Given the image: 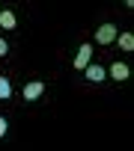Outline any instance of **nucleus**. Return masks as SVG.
Instances as JSON below:
<instances>
[{"instance_id": "nucleus-1", "label": "nucleus", "mask_w": 134, "mask_h": 151, "mask_svg": "<svg viewBox=\"0 0 134 151\" xmlns=\"http://www.w3.org/2000/svg\"><path fill=\"white\" fill-rule=\"evenodd\" d=\"M87 62H92V45H90V42L78 47V53H75V59H72V68L84 71V68H87Z\"/></svg>"}, {"instance_id": "nucleus-2", "label": "nucleus", "mask_w": 134, "mask_h": 151, "mask_svg": "<svg viewBox=\"0 0 134 151\" xmlns=\"http://www.w3.org/2000/svg\"><path fill=\"white\" fill-rule=\"evenodd\" d=\"M107 77L110 80H116V83H122V80H128L131 77V68H128V62H110V68H107Z\"/></svg>"}, {"instance_id": "nucleus-3", "label": "nucleus", "mask_w": 134, "mask_h": 151, "mask_svg": "<svg viewBox=\"0 0 134 151\" xmlns=\"http://www.w3.org/2000/svg\"><path fill=\"white\" fill-rule=\"evenodd\" d=\"M116 24H101L98 30H95V45H113V39H116Z\"/></svg>"}, {"instance_id": "nucleus-4", "label": "nucleus", "mask_w": 134, "mask_h": 151, "mask_svg": "<svg viewBox=\"0 0 134 151\" xmlns=\"http://www.w3.org/2000/svg\"><path fill=\"white\" fill-rule=\"evenodd\" d=\"M84 77H87L90 83H101V80L107 77V68H104V65H98V62H87V68H84Z\"/></svg>"}, {"instance_id": "nucleus-5", "label": "nucleus", "mask_w": 134, "mask_h": 151, "mask_svg": "<svg viewBox=\"0 0 134 151\" xmlns=\"http://www.w3.org/2000/svg\"><path fill=\"white\" fill-rule=\"evenodd\" d=\"M45 89H48V86H45L42 80H30V83L24 86V101H39V98L45 95Z\"/></svg>"}, {"instance_id": "nucleus-6", "label": "nucleus", "mask_w": 134, "mask_h": 151, "mask_svg": "<svg viewBox=\"0 0 134 151\" xmlns=\"http://www.w3.org/2000/svg\"><path fill=\"white\" fill-rule=\"evenodd\" d=\"M0 27L3 30H15L18 27V18H15L12 9H0Z\"/></svg>"}, {"instance_id": "nucleus-7", "label": "nucleus", "mask_w": 134, "mask_h": 151, "mask_svg": "<svg viewBox=\"0 0 134 151\" xmlns=\"http://www.w3.org/2000/svg\"><path fill=\"white\" fill-rule=\"evenodd\" d=\"M113 45H119L122 50H134V33H116Z\"/></svg>"}, {"instance_id": "nucleus-8", "label": "nucleus", "mask_w": 134, "mask_h": 151, "mask_svg": "<svg viewBox=\"0 0 134 151\" xmlns=\"http://www.w3.org/2000/svg\"><path fill=\"white\" fill-rule=\"evenodd\" d=\"M9 98H12V83H9V77L0 74V101H9Z\"/></svg>"}, {"instance_id": "nucleus-9", "label": "nucleus", "mask_w": 134, "mask_h": 151, "mask_svg": "<svg viewBox=\"0 0 134 151\" xmlns=\"http://www.w3.org/2000/svg\"><path fill=\"white\" fill-rule=\"evenodd\" d=\"M6 133H9V119H6V116H0V139H3Z\"/></svg>"}, {"instance_id": "nucleus-10", "label": "nucleus", "mask_w": 134, "mask_h": 151, "mask_svg": "<svg viewBox=\"0 0 134 151\" xmlns=\"http://www.w3.org/2000/svg\"><path fill=\"white\" fill-rule=\"evenodd\" d=\"M6 53H9V42L0 36V56H6Z\"/></svg>"}]
</instances>
